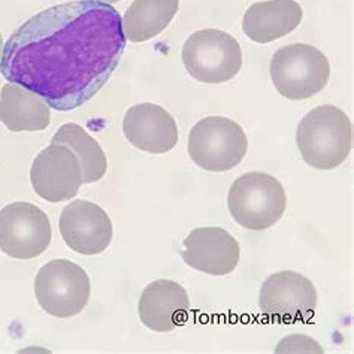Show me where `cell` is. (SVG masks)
Segmentation results:
<instances>
[{
    "instance_id": "1",
    "label": "cell",
    "mask_w": 354,
    "mask_h": 354,
    "mask_svg": "<svg viewBox=\"0 0 354 354\" xmlns=\"http://www.w3.org/2000/svg\"><path fill=\"white\" fill-rule=\"evenodd\" d=\"M120 12L102 0H73L29 18L3 45L6 81L72 111L96 96L123 57Z\"/></svg>"
},
{
    "instance_id": "2",
    "label": "cell",
    "mask_w": 354,
    "mask_h": 354,
    "mask_svg": "<svg viewBox=\"0 0 354 354\" xmlns=\"http://www.w3.org/2000/svg\"><path fill=\"white\" fill-rule=\"evenodd\" d=\"M296 144L305 163L320 171H332L346 162L353 148L351 121L337 106H317L301 120Z\"/></svg>"
},
{
    "instance_id": "3",
    "label": "cell",
    "mask_w": 354,
    "mask_h": 354,
    "mask_svg": "<svg viewBox=\"0 0 354 354\" xmlns=\"http://www.w3.org/2000/svg\"><path fill=\"white\" fill-rule=\"evenodd\" d=\"M287 196L275 176L265 172H248L232 184L227 207L232 218L248 230H266L281 220Z\"/></svg>"
},
{
    "instance_id": "4",
    "label": "cell",
    "mask_w": 354,
    "mask_h": 354,
    "mask_svg": "<svg viewBox=\"0 0 354 354\" xmlns=\"http://www.w3.org/2000/svg\"><path fill=\"white\" fill-rule=\"evenodd\" d=\"M269 71L279 95L290 100L315 96L330 77L328 57L308 44H292L275 51Z\"/></svg>"
},
{
    "instance_id": "5",
    "label": "cell",
    "mask_w": 354,
    "mask_h": 354,
    "mask_svg": "<svg viewBox=\"0 0 354 354\" xmlns=\"http://www.w3.org/2000/svg\"><path fill=\"white\" fill-rule=\"evenodd\" d=\"M189 156L209 172L234 169L245 157L248 139L236 121L226 117H207L193 126L189 135Z\"/></svg>"
},
{
    "instance_id": "6",
    "label": "cell",
    "mask_w": 354,
    "mask_h": 354,
    "mask_svg": "<svg viewBox=\"0 0 354 354\" xmlns=\"http://www.w3.org/2000/svg\"><path fill=\"white\" fill-rule=\"evenodd\" d=\"M183 63L185 71L203 84L226 82L235 78L242 68L241 45L223 30H199L185 41Z\"/></svg>"
},
{
    "instance_id": "7",
    "label": "cell",
    "mask_w": 354,
    "mask_h": 354,
    "mask_svg": "<svg viewBox=\"0 0 354 354\" xmlns=\"http://www.w3.org/2000/svg\"><path fill=\"white\" fill-rule=\"evenodd\" d=\"M90 292L87 272L68 259L51 260L39 269L35 279V295L39 306L59 319H69L84 311Z\"/></svg>"
},
{
    "instance_id": "8",
    "label": "cell",
    "mask_w": 354,
    "mask_h": 354,
    "mask_svg": "<svg viewBox=\"0 0 354 354\" xmlns=\"http://www.w3.org/2000/svg\"><path fill=\"white\" fill-rule=\"evenodd\" d=\"M259 306L269 322L306 323L317 308V290L311 279L295 271L269 275L260 288Z\"/></svg>"
},
{
    "instance_id": "9",
    "label": "cell",
    "mask_w": 354,
    "mask_h": 354,
    "mask_svg": "<svg viewBox=\"0 0 354 354\" xmlns=\"http://www.w3.org/2000/svg\"><path fill=\"white\" fill-rule=\"evenodd\" d=\"M48 216L29 202H14L0 209V251L29 260L44 254L51 244Z\"/></svg>"
},
{
    "instance_id": "10",
    "label": "cell",
    "mask_w": 354,
    "mask_h": 354,
    "mask_svg": "<svg viewBox=\"0 0 354 354\" xmlns=\"http://www.w3.org/2000/svg\"><path fill=\"white\" fill-rule=\"evenodd\" d=\"M30 181L36 194L45 201L57 203L73 199L82 184L78 157L66 145L51 144L33 160Z\"/></svg>"
},
{
    "instance_id": "11",
    "label": "cell",
    "mask_w": 354,
    "mask_h": 354,
    "mask_svg": "<svg viewBox=\"0 0 354 354\" xmlns=\"http://www.w3.org/2000/svg\"><path fill=\"white\" fill-rule=\"evenodd\" d=\"M60 234L66 245L82 256L104 253L113 241V221L99 205L72 201L63 208Z\"/></svg>"
},
{
    "instance_id": "12",
    "label": "cell",
    "mask_w": 354,
    "mask_h": 354,
    "mask_svg": "<svg viewBox=\"0 0 354 354\" xmlns=\"http://www.w3.org/2000/svg\"><path fill=\"white\" fill-rule=\"evenodd\" d=\"M241 248L234 235L221 227H198L184 239L181 257L185 265L212 277L234 272Z\"/></svg>"
},
{
    "instance_id": "13",
    "label": "cell",
    "mask_w": 354,
    "mask_h": 354,
    "mask_svg": "<svg viewBox=\"0 0 354 354\" xmlns=\"http://www.w3.org/2000/svg\"><path fill=\"white\" fill-rule=\"evenodd\" d=\"M123 132L138 150L151 154H165L178 144V127L174 117L154 104L129 108L123 120Z\"/></svg>"
},
{
    "instance_id": "14",
    "label": "cell",
    "mask_w": 354,
    "mask_h": 354,
    "mask_svg": "<svg viewBox=\"0 0 354 354\" xmlns=\"http://www.w3.org/2000/svg\"><path fill=\"white\" fill-rule=\"evenodd\" d=\"M138 313L148 329L171 332L189 319V295L181 284L172 279H157L144 288Z\"/></svg>"
},
{
    "instance_id": "15",
    "label": "cell",
    "mask_w": 354,
    "mask_h": 354,
    "mask_svg": "<svg viewBox=\"0 0 354 354\" xmlns=\"http://www.w3.org/2000/svg\"><path fill=\"white\" fill-rule=\"evenodd\" d=\"M302 17V8L295 0H268L247 9L242 18V30L251 41L268 44L296 30Z\"/></svg>"
},
{
    "instance_id": "16",
    "label": "cell",
    "mask_w": 354,
    "mask_h": 354,
    "mask_svg": "<svg viewBox=\"0 0 354 354\" xmlns=\"http://www.w3.org/2000/svg\"><path fill=\"white\" fill-rule=\"evenodd\" d=\"M0 121L11 132H39L50 124V106L35 93L9 82L0 93Z\"/></svg>"
},
{
    "instance_id": "17",
    "label": "cell",
    "mask_w": 354,
    "mask_h": 354,
    "mask_svg": "<svg viewBox=\"0 0 354 354\" xmlns=\"http://www.w3.org/2000/svg\"><path fill=\"white\" fill-rule=\"evenodd\" d=\"M180 0H135L121 18L124 38L145 42L160 35L178 12Z\"/></svg>"
},
{
    "instance_id": "18",
    "label": "cell",
    "mask_w": 354,
    "mask_h": 354,
    "mask_svg": "<svg viewBox=\"0 0 354 354\" xmlns=\"http://www.w3.org/2000/svg\"><path fill=\"white\" fill-rule=\"evenodd\" d=\"M51 144L66 145L75 153L81 165L82 184L96 183L105 176L108 171L106 156L96 139L91 138L80 124H63L53 136Z\"/></svg>"
},
{
    "instance_id": "19",
    "label": "cell",
    "mask_w": 354,
    "mask_h": 354,
    "mask_svg": "<svg viewBox=\"0 0 354 354\" xmlns=\"http://www.w3.org/2000/svg\"><path fill=\"white\" fill-rule=\"evenodd\" d=\"M275 353H323L319 342L304 337V335H292L287 337L275 348Z\"/></svg>"
},
{
    "instance_id": "20",
    "label": "cell",
    "mask_w": 354,
    "mask_h": 354,
    "mask_svg": "<svg viewBox=\"0 0 354 354\" xmlns=\"http://www.w3.org/2000/svg\"><path fill=\"white\" fill-rule=\"evenodd\" d=\"M2 51H3V41H2V35H0V59H2Z\"/></svg>"
},
{
    "instance_id": "21",
    "label": "cell",
    "mask_w": 354,
    "mask_h": 354,
    "mask_svg": "<svg viewBox=\"0 0 354 354\" xmlns=\"http://www.w3.org/2000/svg\"><path fill=\"white\" fill-rule=\"evenodd\" d=\"M102 2H105V3H117V2H120V0H102Z\"/></svg>"
}]
</instances>
